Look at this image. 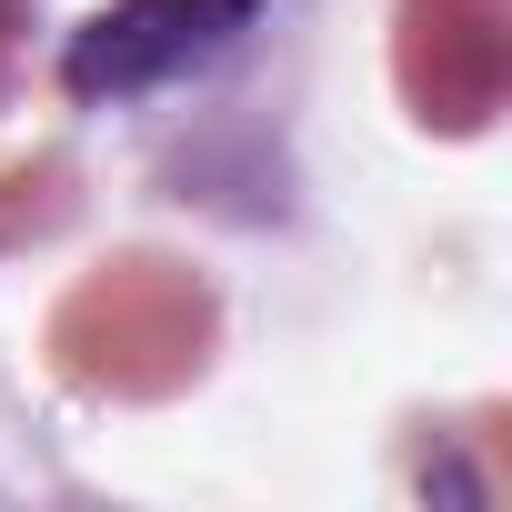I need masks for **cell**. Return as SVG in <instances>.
Listing matches in <instances>:
<instances>
[{"instance_id":"6da1fadb","label":"cell","mask_w":512,"mask_h":512,"mask_svg":"<svg viewBox=\"0 0 512 512\" xmlns=\"http://www.w3.org/2000/svg\"><path fill=\"white\" fill-rule=\"evenodd\" d=\"M251 21V0H121L71 41V91L81 101H121V91H161L191 61H211L231 31Z\"/></svg>"}]
</instances>
